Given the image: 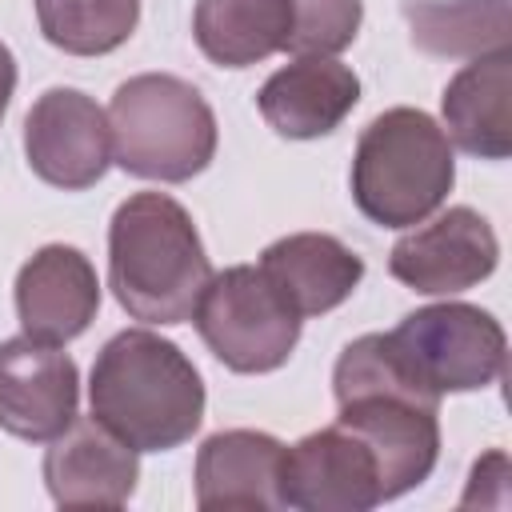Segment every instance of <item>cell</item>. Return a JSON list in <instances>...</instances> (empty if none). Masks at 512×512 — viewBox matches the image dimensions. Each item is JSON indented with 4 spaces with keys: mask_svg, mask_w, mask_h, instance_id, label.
Returning a JSON list of instances; mask_svg holds the SVG:
<instances>
[{
    "mask_svg": "<svg viewBox=\"0 0 512 512\" xmlns=\"http://www.w3.org/2000/svg\"><path fill=\"white\" fill-rule=\"evenodd\" d=\"M336 424H344L376 460L384 500L420 488L440 460V396L420 388L396 360L384 332L352 340L332 372Z\"/></svg>",
    "mask_w": 512,
    "mask_h": 512,
    "instance_id": "6da1fadb",
    "label": "cell"
},
{
    "mask_svg": "<svg viewBox=\"0 0 512 512\" xmlns=\"http://www.w3.org/2000/svg\"><path fill=\"white\" fill-rule=\"evenodd\" d=\"M92 416L136 452H168L192 440L204 420V380L196 364L148 328L116 332L88 384Z\"/></svg>",
    "mask_w": 512,
    "mask_h": 512,
    "instance_id": "7a4b0ae2",
    "label": "cell"
},
{
    "mask_svg": "<svg viewBox=\"0 0 512 512\" xmlns=\"http://www.w3.org/2000/svg\"><path fill=\"white\" fill-rule=\"evenodd\" d=\"M212 276L188 208L164 192L128 196L108 228V284L144 324H184Z\"/></svg>",
    "mask_w": 512,
    "mask_h": 512,
    "instance_id": "3957f363",
    "label": "cell"
},
{
    "mask_svg": "<svg viewBox=\"0 0 512 512\" xmlns=\"http://www.w3.org/2000/svg\"><path fill=\"white\" fill-rule=\"evenodd\" d=\"M456 160L444 128L420 108L380 112L352 152V200L380 228H412L452 192Z\"/></svg>",
    "mask_w": 512,
    "mask_h": 512,
    "instance_id": "277c9868",
    "label": "cell"
},
{
    "mask_svg": "<svg viewBox=\"0 0 512 512\" xmlns=\"http://www.w3.org/2000/svg\"><path fill=\"white\" fill-rule=\"evenodd\" d=\"M112 160L140 180L184 184L216 156V116L196 84L168 72H140L108 104Z\"/></svg>",
    "mask_w": 512,
    "mask_h": 512,
    "instance_id": "5b68a950",
    "label": "cell"
},
{
    "mask_svg": "<svg viewBox=\"0 0 512 512\" xmlns=\"http://www.w3.org/2000/svg\"><path fill=\"white\" fill-rule=\"evenodd\" d=\"M192 320L208 352L244 376L280 368L300 340V312L260 272V264H232L208 276Z\"/></svg>",
    "mask_w": 512,
    "mask_h": 512,
    "instance_id": "8992f818",
    "label": "cell"
},
{
    "mask_svg": "<svg viewBox=\"0 0 512 512\" xmlns=\"http://www.w3.org/2000/svg\"><path fill=\"white\" fill-rule=\"evenodd\" d=\"M384 336L404 372L432 396L476 392L496 384L504 372V328L476 304L448 300L416 308Z\"/></svg>",
    "mask_w": 512,
    "mask_h": 512,
    "instance_id": "52a82bcc",
    "label": "cell"
},
{
    "mask_svg": "<svg viewBox=\"0 0 512 512\" xmlns=\"http://www.w3.org/2000/svg\"><path fill=\"white\" fill-rule=\"evenodd\" d=\"M24 152L44 184L92 188L112 164L108 112L80 88H48L24 116Z\"/></svg>",
    "mask_w": 512,
    "mask_h": 512,
    "instance_id": "ba28073f",
    "label": "cell"
},
{
    "mask_svg": "<svg viewBox=\"0 0 512 512\" xmlns=\"http://www.w3.org/2000/svg\"><path fill=\"white\" fill-rule=\"evenodd\" d=\"M280 500L300 512H368L384 500V492L364 440H356L344 424H328L284 448Z\"/></svg>",
    "mask_w": 512,
    "mask_h": 512,
    "instance_id": "9c48e42d",
    "label": "cell"
},
{
    "mask_svg": "<svg viewBox=\"0 0 512 512\" xmlns=\"http://www.w3.org/2000/svg\"><path fill=\"white\" fill-rule=\"evenodd\" d=\"M500 244L492 224L476 208H448L424 228L400 236L388 256V272L424 292V296H452L464 292L496 272Z\"/></svg>",
    "mask_w": 512,
    "mask_h": 512,
    "instance_id": "30bf717a",
    "label": "cell"
},
{
    "mask_svg": "<svg viewBox=\"0 0 512 512\" xmlns=\"http://www.w3.org/2000/svg\"><path fill=\"white\" fill-rule=\"evenodd\" d=\"M80 372L60 344L16 336L0 344V428L48 444L76 420Z\"/></svg>",
    "mask_w": 512,
    "mask_h": 512,
    "instance_id": "8fae6325",
    "label": "cell"
},
{
    "mask_svg": "<svg viewBox=\"0 0 512 512\" xmlns=\"http://www.w3.org/2000/svg\"><path fill=\"white\" fill-rule=\"evenodd\" d=\"M48 444L44 484L60 508H120L136 492V448L96 416H76Z\"/></svg>",
    "mask_w": 512,
    "mask_h": 512,
    "instance_id": "7c38bea8",
    "label": "cell"
},
{
    "mask_svg": "<svg viewBox=\"0 0 512 512\" xmlns=\"http://www.w3.org/2000/svg\"><path fill=\"white\" fill-rule=\"evenodd\" d=\"M100 308V280L88 256L72 244L40 248L16 276V316L24 336L44 344L76 340Z\"/></svg>",
    "mask_w": 512,
    "mask_h": 512,
    "instance_id": "4fadbf2b",
    "label": "cell"
},
{
    "mask_svg": "<svg viewBox=\"0 0 512 512\" xmlns=\"http://www.w3.org/2000/svg\"><path fill=\"white\" fill-rule=\"evenodd\" d=\"M360 80L348 64L332 56H296L280 72H272L256 96L264 124L288 140H316L340 128V120L356 108Z\"/></svg>",
    "mask_w": 512,
    "mask_h": 512,
    "instance_id": "5bb4252c",
    "label": "cell"
},
{
    "mask_svg": "<svg viewBox=\"0 0 512 512\" xmlns=\"http://www.w3.org/2000/svg\"><path fill=\"white\" fill-rule=\"evenodd\" d=\"M284 444L268 432L228 428L200 444L196 452V504L204 512H268L280 500Z\"/></svg>",
    "mask_w": 512,
    "mask_h": 512,
    "instance_id": "9a60e30c",
    "label": "cell"
},
{
    "mask_svg": "<svg viewBox=\"0 0 512 512\" xmlns=\"http://www.w3.org/2000/svg\"><path fill=\"white\" fill-rule=\"evenodd\" d=\"M444 136L468 156L504 160L512 152V48L464 64L444 96Z\"/></svg>",
    "mask_w": 512,
    "mask_h": 512,
    "instance_id": "2e32d148",
    "label": "cell"
},
{
    "mask_svg": "<svg viewBox=\"0 0 512 512\" xmlns=\"http://www.w3.org/2000/svg\"><path fill=\"white\" fill-rule=\"evenodd\" d=\"M260 272L304 320L344 304L364 276V260L328 232H292L260 252Z\"/></svg>",
    "mask_w": 512,
    "mask_h": 512,
    "instance_id": "e0dca14e",
    "label": "cell"
},
{
    "mask_svg": "<svg viewBox=\"0 0 512 512\" xmlns=\"http://www.w3.org/2000/svg\"><path fill=\"white\" fill-rule=\"evenodd\" d=\"M292 32V0H196L192 36L220 68H248L284 52Z\"/></svg>",
    "mask_w": 512,
    "mask_h": 512,
    "instance_id": "ac0fdd59",
    "label": "cell"
},
{
    "mask_svg": "<svg viewBox=\"0 0 512 512\" xmlns=\"http://www.w3.org/2000/svg\"><path fill=\"white\" fill-rule=\"evenodd\" d=\"M412 44L428 56H488L512 44L508 0H404Z\"/></svg>",
    "mask_w": 512,
    "mask_h": 512,
    "instance_id": "d6986e66",
    "label": "cell"
},
{
    "mask_svg": "<svg viewBox=\"0 0 512 512\" xmlns=\"http://www.w3.org/2000/svg\"><path fill=\"white\" fill-rule=\"evenodd\" d=\"M36 20L52 48L104 56L136 32L140 0H36Z\"/></svg>",
    "mask_w": 512,
    "mask_h": 512,
    "instance_id": "ffe728a7",
    "label": "cell"
},
{
    "mask_svg": "<svg viewBox=\"0 0 512 512\" xmlns=\"http://www.w3.org/2000/svg\"><path fill=\"white\" fill-rule=\"evenodd\" d=\"M360 0H292L288 52L296 56H336L360 32Z\"/></svg>",
    "mask_w": 512,
    "mask_h": 512,
    "instance_id": "44dd1931",
    "label": "cell"
},
{
    "mask_svg": "<svg viewBox=\"0 0 512 512\" xmlns=\"http://www.w3.org/2000/svg\"><path fill=\"white\" fill-rule=\"evenodd\" d=\"M12 92H16V56H12V48L0 40V120H4V112H8Z\"/></svg>",
    "mask_w": 512,
    "mask_h": 512,
    "instance_id": "7402d4cb",
    "label": "cell"
}]
</instances>
